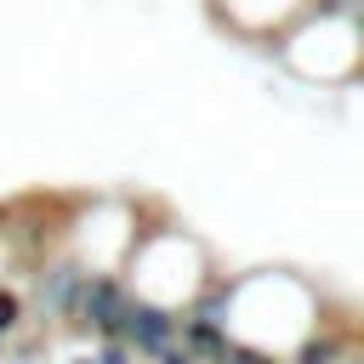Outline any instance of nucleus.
<instances>
[{"instance_id": "f257e3e1", "label": "nucleus", "mask_w": 364, "mask_h": 364, "mask_svg": "<svg viewBox=\"0 0 364 364\" xmlns=\"http://www.w3.org/2000/svg\"><path fill=\"white\" fill-rule=\"evenodd\" d=\"M324 324V296L296 279V273H250L233 279V301H228V336L245 347H262L273 358H290L313 330Z\"/></svg>"}, {"instance_id": "f03ea898", "label": "nucleus", "mask_w": 364, "mask_h": 364, "mask_svg": "<svg viewBox=\"0 0 364 364\" xmlns=\"http://www.w3.org/2000/svg\"><path fill=\"white\" fill-rule=\"evenodd\" d=\"M216 262H210V250L188 233V228H176V222H165L159 210L142 222V233H136V245H131V256H125V284H131V296L136 301H154V307H171V313H182L193 296H199V284H205V273H210Z\"/></svg>"}, {"instance_id": "7ed1b4c3", "label": "nucleus", "mask_w": 364, "mask_h": 364, "mask_svg": "<svg viewBox=\"0 0 364 364\" xmlns=\"http://www.w3.org/2000/svg\"><path fill=\"white\" fill-rule=\"evenodd\" d=\"M131 307H136V296H131L125 273H91V279H85V296H80L74 324H80L91 341H125Z\"/></svg>"}, {"instance_id": "20e7f679", "label": "nucleus", "mask_w": 364, "mask_h": 364, "mask_svg": "<svg viewBox=\"0 0 364 364\" xmlns=\"http://www.w3.org/2000/svg\"><path fill=\"white\" fill-rule=\"evenodd\" d=\"M307 6L313 0H210L216 23L228 34H239V40H256V46H273Z\"/></svg>"}, {"instance_id": "39448f33", "label": "nucleus", "mask_w": 364, "mask_h": 364, "mask_svg": "<svg viewBox=\"0 0 364 364\" xmlns=\"http://www.w3.org/2000/svg\"><path fill=\"white\" fill-rule=\"evenodd\" d=\"M284 364H364V330L358 324H336V318H324Z\"/></svg>"}, {"instance_id": "423d86ee", "label": "nucleus", "mask_w": 364, "mask_h": 364, "mask_svg": "<svg viewBox=\"0 0 364 364\" xmlns=\"http://www.w3.org/2000/svg\"><path fill=\"white\" fill-rule=\"evenodd\" d=\"M176 330H182V313L154 307V301H136V307H131V324H125V347L148 364V358H159L165 347H176Z\"/></svg>"}, {"instance_id": "0eeeda50", "label": "nucleus", "mask_w": 364, "mask_h": 364, "mask_svg": "<svg viewBox=\"0 0 364 364\" xmlns=\"http://www.w3.org/2000/svg\"><path fill=\"white\" fill-rule=\"evenodd\" d=\"M23 324H28V296H23L17 284H0V336L11 341Z\"/></svg>"}, {"instance_id": "6e6552de", "label": "nucleus", "mask_w": 364, "mask_h": 364, "mask_svg": "<svg viewBox=\"0 0 364 364\" xmlns=\"http://www.w3.org/2000/svg\"><path fill=\"white\" fill-rule=\"evenodd\" d=\"M216 364H284V358H273V353H262V347H245V341H233Z\"/></svg>"}, {"instance_id": "1a4fd4ad", "label": "nucleus", "mask_w": 364, "mask_h": 364, "mask_svg": "<svg viewBox=\"0 0 364 364\" xmlns=\"http://www.w3.org/2000/svg\"><path fill=\"white\" fill-rule=\"evenodd\" d=\"M91 364H136V353L125 341H97L91 347Z\"/></svg>"}, {"instance_id": "9d476101", "label": "nucleus", "mask_w": 364, "mask_h": 364, "mask_svg": "<svg viewBox=\"0 0 364 364\" xmlns=\"http://www.w3.org/2000/svg\"><path fill=\"white\" fill-rule=\"evenodd\" d=\"M148 364H193V358H188L182 347H165V353H159V358H148Z\"/></svg>"}, {"instance_id": "9b49d317", "label": "nucleus", "mask_w": 364, "mask_h": 364, "mask_svg": "<svg viewBox=\"0 0 364 364\" xmlns=\"http://www.w3.org/2000/svg\"><path fill=\"white\" fill-rule=\"evenodd\" d=\"M68 364H91V353H80V358H68Z\"/></svg>"}, {"instance_id": "f8f14e48", "label": "nucleus", "mask_w": 364, "mask_h": 364, "mask_svg": "<svg viewBox=\"0 0 364 364\" xmlns=\"http://www.w3.org/2000/svg\"><path fill=\"white\" fill-rule=\"evenodd\" d=\"M6 364H17V358H6Z\"/></svg>"}]
</instances>
